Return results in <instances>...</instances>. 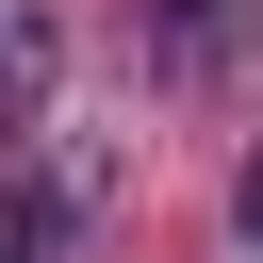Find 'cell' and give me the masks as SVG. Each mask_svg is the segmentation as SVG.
Returning <instances> with one entry per match:
<instances>
[{
  "label": "cell",
  "instance_id": "1",
  "mask_svg": "<svg viewBox=\"0 0 263 263\" xmlns=\"http://www.w3.org/2000/svg\"><path fill=\"white\" fill-rule=\"evenodd\" d=\"M82 230H99V148L49 115L16 132V263H82Z\"/></svg>",
  "mask_w": 263,
  "mask_h": 263
},
{
  "label": "cell",
  "instance_id": "2",
  "mask_svg": "<svg viewBox=\"0 0 263 263\" xmlns=\"http://www.w3.org/2000/svg\"><path fill=\"white\" fill-rule=\"evenodd\" d=\"M263 33V0H132V49H148V82H230V49Z\"/></svg>",
  "mask_w": 263,
  "mask_h": 263
},
{
  "label": "cell",
  "instance_id": "3",
  "mask_svg": "<svg viewBox=\"0 0 263 263\" xmlns=\"http://www.w3.org/2000/svg\"><path fill=\"white\" fill-rule=\"evenodd\" d=\"M230 230H247V263H263V148L230 164Z\"/></svg>",
  "mask_w": 263,
  "mask_h": 263
}]
</instances>
